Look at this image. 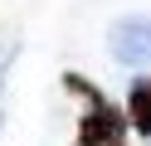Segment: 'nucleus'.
<instances>
[{"mask_svg": "<svg viewBox=\"0 0 151 146\" xmlns=\"http://www.w3.org/2000/svg\"><path fill=\"white\" fill-rule=\"evenodd\" d=\"M127 122L137 127L141 136H151V78H137L127 93Z\"/></svg>", "mask_w": 151, "mask_h": 146, "instance_id": "7ed1b4c3", "label": "nucleus"}, {"mask_svg": "<svg viewBox=\"0 0 151 146\" xmlns=\"http://www.w3.org/2000/svg\"><path fill=\"white\" fill-rule=\"evenodd\" d=\"M112 54L122 63H151V19H122L112 29Z\"/></svg>", "mask_w": 151, "mask_h": 146, "instance_id": "f03ea898", "label": "nucleus"}, {"mask_svg": "<svg viewBox=\"0 0 151 146\" xmlns=\"http://www.w3.org/2000/svg\"><path fill=\"white\" fill-rule=\"evenodd\" d=\"M78 146H127V117L107 102V97H93L88 112H83V127H78Z\"/></svg>", "mask_w": 151, "mask_h": 146, "instance_id": "f257e3e1", "label": "nucleus"}]
</instances>
